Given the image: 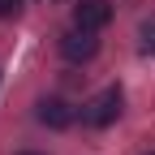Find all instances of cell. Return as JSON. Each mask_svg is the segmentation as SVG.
Masks as SVG:
<instances>
[{
  "mask_svg": "<svg viewBox=\"0 0 155 155\" xmlns=\"http://www.w3.org/2000/svg\"><path fill=\"white\" fill-rule=\"evenodd\" d=\"M116 116H121V86H108V91L95 95V99H86V104H82V121H86V125H95V129L112 125Z\"/></svg>",
  "mask_w": 155,
  "mask_h": 155,
  "instance_id": "6da1fadb",
  "label": "cell"
},
{
  "mask_svg": "<svg viewBox=\"0 0 155 155\" xmlns=\"http://www.w3.org/2000/svg\"><path fill=\"white\" fill-rule=\"evenodd\" d=\"M108 22H112V5H108V0H78V5H73V26L104 30Z\"/></svg>",
  "mask_w": 155,
  "mask_h": 155,
  "instance_id": "7a4b0ae2",
  "label": "cell"
},
{
  "mask_svg": "<svg viewBox=\"0 0 155 155\" xmlns=\"http://www.w3.org/2000/svg\"><path fill=\"white\" fill-rule=\"evenodd\" d=\"M99 52V39H95V30H69L65 39H61V56L65 61H91V56Z\"/></svg>",
  "mask_w": 155,
  "mask_h": 155,
  "instance_id": "3957f363",
  "label": "cell"
},
{
  "mask_svg": "<svg viewBox=\"0 0 155 155\" xmlns=\"http://www.w3.org/2000/svg\"><path fill=\"white\" fill-rule=\"evenodd\" d=\"M39 121L48 129H69L73 125V108L65 99H39Z\"/></svg>",
  "mask_w": 155,
  "mask_h": 155,
  "instance_id": "277c9868",
  "label": "cell"
},
{
  "mask_svg": "<svg viewBox=\"0 0 155 155\" xmlns=\"http://www.w3.org/2000/svg\"><path fill=\"white\" fill-rule=\"evenodd\" d=\"M22 13V0H0V17H17Z\"/></svg>",
  "mask_w": 155,
  "mask_h": 155,
  "instance_id": "5b68a950",
  "label": "cell"
},
{
  "mask_svg": "<svg viewBox=\"0 0 155 155\" xmlns=\"http://www.w3.org/2000/svg\"><path fill=\"white\" fill-rule=\"evenodd\" d=\"M142 52H155V26H142Z\"/></svg>",
  "mask_w": 155,
  "mask_h": 155,
  "instance_id": "8992f818",
  "label": "cell"
},
{
  "mask_svg": "<svg viewBox=\"0 0 155 155\" xmlns=\"http://www.w3.org/2000/svg\"><path fill=\"white\" fill-rule=\"evenodd\" d=\"M22 155H39V151H22Z\"/></svg>",
  "mask_w": 155,
  "mask_h": 155,
  "instance_id": "52a82bcc",
  "label": "cell"
},
{
  "mask_svg": "<svg viewBox=\"0 0 155 155\" xmlns=\"http://www.w3.org/2000/svg\"><path fill=\"white\" fill-rule=\"evenodd\" d=\"M147 155H155V151H147Z\"/></svg>",
  "mask_w": 155,
  "mask_h": 155,
  "instance_id": "ba28073f",
  "label": "cell"
}]
</instances>
